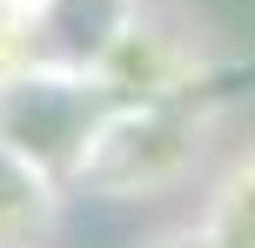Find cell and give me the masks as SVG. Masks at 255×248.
<instances>
[{
	"label": "cell",
	"mask_w": 255,
	"mask_h": 248,
	"mask_svg": "<svg viewBox=\"0 0 255 248\" xmlns=\"http://www.w3.org/2000/svg\"><path fill=\"white\" fill-rule=\"evenodd\" d=\"M108 114V94L94 87V74H74V67H47L20 74L13 87H0V148L20 161H34L40 174L74 195V174L94 148V128Z\"/></svg>",
	"instance_id": "3"
},
{
	"label": "cell",
	"mask_w": 255,
	"mask_h": 248,
	"mask_svg": "<svg viewBox=\"0 0 255 248\" xmlns=\"http://www.w3.org/2000/svg\"><path fill=\"white\" fill-rule=\"evenodd\" d=\"M188 222L202 228L208 248H255V134H242L215 155V168L195 188Z\"/></svg>",
	"instance_id": "4"
},
{
	"label": "cell",
	"mask_w": 255,
	"mask_h": 248,
	"mask_svg": "<svg viewBox=\"0 0 255 248\" xmlns=\"http://www.w3.org/2000/svg\"><path fill=\"white\" fill-rule=\"evenodd\" d=\"M229 107H235V87H222V81L175 94V101H108L94 148L74 174V195L148 208V201H175L181 188H202V174L229 148L222 141Z\"/></svg>",
	"instance_id": "1"
},
{
	"label": "cell",
	"mask_w": 255,
	"mask_h": 248,
	"mask_svg": "<svg viewBox=\"0 0 255 248\" xmlns=\"http://www.w3.org/2000/svg\"><path fill=\"white\" fill-rule=\"evenodd\" d=\"M61 215H67V188L0 148V248H47L61 235Z\"/></svg>",
	"instance_id": "5"
},
{
	"label": "cell",
	"mask_w": 255,
	"mask_h": 248,
	"mask_svg": "<svg viewBox=\"0 0 255 248\" xmlns=\"http://www.w3.org/2000/svg\"><path fill=\"white\" fill-rule=\"evenodd\" d=\"M222 74H229L222 40L188 7H168V0H141L128 27L108 40V54L94 61V87L108 101H175Z\"/></svg>",
	"instance_id": "2"
},
{
	"label": "cell",
	"mask_w": 255,
	"mask_h": 248,
	"mask_svg": "<svg viewBox=\"0 0 255 248\" xmlns=\"http://www.w3.org/2000/svg\"><path fill=\"white\" fill-rule=\"evenodd\" d=\"M134 248H208V242H202V228H195L188 215H181V222H161V228H148V235H141Z\"/></svg>",
	"instance_id": "6"
},
{
	"label": "cell",
	"mask_w": 255,
	"mask_h": 248,
	"mask_svg": "<svg viewBox=\"0 0 255 248\" xmlns=\"http://www.w3.org/2000/svg\"><path fill=\"white\" fill-rule=\"evenodd\" d=\"M20 7H34V0H20Z\"/></svg>",
	"instance_id": "7"
}]
</instances>
